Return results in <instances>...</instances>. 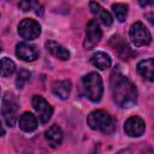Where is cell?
Instances as JSON below:
<instances>
[{
    "mask_svg": "<svg viewBox=\"0 0 154 154\" xmlns=\"http://www.w3.org/2000/svg\"><path fill=\"white\" fill-rule=\"evenodd\" d=\"M111 93L114 102L120 107H131L137 101V89L135 84L124 75L114 71L109 79Z\"/></svg>",
    "mask_w": 154,
    "mask_h": 154,
    "instance_id": "obj_1",
    "label": "cell"
},
{
    "mask_svg": "<svg viewBox=\"0 0 154 154\" xmlns=\"http://www.w3.org/2000/svg\"><path fill=\"white\" fill-rule=\"evenodd\" d=\"M87 122H88V125L90 126V129L101 131L105 134L113 132L114 128H116L114 120L112 119V117L102 109H96V111H93L91 113H89Z\"/></svg>",
    "mask_w": 154,
    "mask_h": 154,
    "instance_id": "obj_2",
    "label": "cell"
},
{
    "mask_svg": "<svg viewBox=\"0 0 154 154\" xmlns=\"http://www.w3.org/2000/svg\"><path fill=\"white\" fill-rule=\"evenodd\" d=\"M82 82L87 97L93 102L100 101L103 94V84L100 75L96 72H90L83 77Z\"/></svg>",
    "mask_w": 154,
    "mask_h": 154,
    "instance_id": "obj_3",
    "label": "cell"
},
{
    "mask_svg": "<svg viewBox=\"0 0 154 154\" xmlns=\"http://www.w3.org/2000/svg\"><path fill=\"white\" fill-rule=\"evenodd\" d=\"M130 38L132 41V43L136 47H142V46H148L152 42V35L149 32V30L147 29V26L141 23V22H136L130 26Z\"/></svg>",
    "mask_w": 154,
    "mask_h": 154,
    "instance_id": "obj_4",
    "label": "cell"
},
{
    "mask_svg": "<svg viewBox=\"0 0 154 154\" xmlns=\"http://www.w3.org/2000/svg\"><path fill=\"white\" fill-rule=\"evenodd\" d=\"M17 111H18V102L13 94L6 93L4 100H2V107L1 112L2 116L7 123L8 126H13L17 119Z\"/></svg>",
    "mask_w": 154,
    "mask_h": 154,
    "instance_id": "obj_5",
    "label": "cell"
},
{
    "mask_svg": "<svg viewBox=\"0 0 154 154\" xmlns=\"http://www.w3.org/2000/svg\"><path fill=\"white\" fill-rule=\"evenodd\" d=\"M18 34L25 40H35L41 34V26L35 19L25 18L18 25Z\"/></svg>",
    "mask_w": 154,
    "mask_h": 154,
    "instance_id": "obj_6",
    "label": "cell"
},
{
    "mask_svg": "<svg viewBox=\"0 0 154 154\" xmlns=\"http://www.w3.org/2000/svg\"><path fill=\"white\" fill-rule=\"evenodd\" d=\"M102 37V31L100 29L99 23L96 19H90L87 24L85 29V40H84V47L87 49L94 48L101 40Z\"/></svg>",
    "mask_w": 154,
    "mask_h": 154,
    "instance_id": "obj_7",
    "label": "cell"
},
{
    "mask_svg": "<svg viewBox=\"0 0 154 154\" xmlns=\"http://www.w3.org/2000/svg\"><path fill=\"white\" fill-rule=\"evenodd\" d=\"M31 103H32V107H34L40 122L43 123V124L47 123L51 119L52 114H53V108L48 103V101L45 100L40 95H34L32 100H31Z\"/></svg>",
    "mask_w": 154,
    "mask_h": 154,
    "instance_id": "obj_8",
    "label": "cell"
},
{
    "mask_svg": "<svg viewBox=\"0 0 154 154\" xmlns=\"http://www.w3.org/2000/svg\"><path fill=\"white\" fill-rule=\"evenodd\" d=\"M124 130H125L126 135H129L131 137H140L146 130V123L142 118L134 116V117H130L125 122Z\"/></svg>",
    "mask_w": 154,
    "mask_h": 154,
    "instance_id": "obj_9",
    "label": "cell"
},
{
    "mask_svg": "<svg viewBox=\"0 0 154 154\" xmlns=\"http://www.w3.org/2000/svg\"><path fill=\"white\" fill-rule=\"evenodd\" d=\"M16 55L22 59L23 61H34L38 58V51L36 49L35 46L26 43V42H20L16 47Z\"/></svg>",
    "mask_w": 154,
    "mask_h": 154,
    "instance_id": "obj_10",
    "label": "cell"
},
{
    "mask_svg": "<svg viewBox=\"0 0 154 154\" xmlns=\"http://www.w3.org/2000/svg\"><path fill=\"white\" fill-rule=\"evenodd\" d=\"M111 46L122 59H130L134 57V52L131 51L126 41L119 35H114L111 38Z\"/></svg>",
    "mask_w": 154,
    "mask_h": 154,
    "instance_id": "obj_11",
    "label": "cell"
},
{
    "mask_svg": "<svg viewBox=\"0 0 154 154\" xmlns=\"http://www.w3.org/2000/svg\"><path fill=\"white\" fill-rule=\"evenodd\" d=\"M89 8H90L91 13L94 14V17H95L96 19H99L102 24H105L106 26H109V25L113 23V17H112V14H111L108 11H106L99 2H96V1H90V2H89Z\"/></svg>",
    "mask_w": 154,
    "mask_h": 154,
    "instance_id": "obj_12",
    "label": "cell"
},
{
    "mask_svg": "<svg viewBox=\"0 0 154 154\" xmlns=\"http://www.w3.org/2000/svg\"><path fill=\"white\" fill-rule=\"evenodd\" d=\"M46 48L53 57H55L60 60H67L70 58V52L63 45H60L53 40H48L46 42Z\"/></svg>",
    "mask_w": 154,
    "mask_h": 154,
    "instance_id": "obj_13",
    "label": "cell"
},
{
    "mask_svg": "<svg viewBox=\"0 0 154 154\" xmlns=\"http://www.w3.org/2000/svg\"><path fill=\"white\" fill-rule=\"evenodd\" d=\"M137 72L149 82L154 81V60L152 58L141 60L137 64Z\"/></svg>",
    "mask_w": 154,
    "mask_h": 154,
    "instance_id": "obj_14",
    "label": "cell"
},
{
    "mask_svg": "<svg viewBox=\"0 0 154 154\" xmlns=\"http://www.w3.org/2000/svg\"><path fill=\"white\" fill-rule=\"evenodd\" d=\"M19 128L25 132H31L37 128V119L30 112H24L19 117Z\"/></svg>",
    "mask_w": 154,
    "mask_h": 154,
    "instance_id": "obj_15",
    "label": "cell"
},
{
    "mask_svg": "<svg viewBox=\"0 0 154 154\" xmlns=\"http://www.w3.org/2000/svg\"><path fill=\"white\" fill-rule=\"evenodd\" d=\"M90 61L99 70H106L112 64V60H111L109 55L107 53H105V52H96V53H94L91 55V58H90Z\"/></svg>",
    "mask_w": 154,
    "mask_h": 154,
    "instance_id": "obj_16",
    "label": "cell"
},
{
    "mask_svg": "<svg viewBox=\"0 0 154 154\" xmlns=\"http://www.w3.org/2000/svg\"><path fill=\"white\" fill-rule=\"evenodd\" d=\"M45 136L53 148L58 147L63 141V131L58 125H52L51 128H48V130H46L45 132Z\"/></svg>",
    "mask_w": 154,
    "mask_h": 154,
    "instance_id": "obj_17",
    "label": "cell"
},
{
    "mask_svg": "<svg viewBox=\"0 0 154 154\" xmlns=\"http://www.w3.org/2000/svg\"><path fill=\"white\" fill-rule=\"evenodd\" d=\"M71 82L70 81H57L52 85V90L54 95L59 96L60 99H67L71 91Z\"/></svg>",
    "mask_w": 154,
    "mask_h": 154,
    "instance_id": "obj_18",
    "label": "cell"
},
{
    "mask_svg": "<svg viewBox=\"0 0 154 154\" xmlns=\"http://www.w3.org/2000/svg\"><path fill=\"white\" fill-rule=\"evenodd\" d=\"M16 70V64L10 58H2L0 59V76L1 77H8L11 76Z\"/></svg>",
    "mask_w": 154,
    "mask_h": 154,
    "instance_id": "obj_19",
    "label": "cell"
},
{
    "mask_svg": "<svg viewBox=\"0 0 154 154\" xmlns=\"http://www.w3.org/2000/svg\"><path fill=\"white\" fill-rule=\"evenodd\" d=\"M112 11L116 16V18L119 20V22H124L126 16H128V11H129V6L126 4H113L112 5Z\"/></svg>",
    "mask_w": 154,
    "mask_h": 154,
    "instance_id": "obj_20",
    "label": "cell"
},
{
    "mask_svg": "<svg viewBox=\"0 0 154 154\" xmlns=\"http://www.w3.org/2000/svg\"><path fill=\"white\" fill-rule=\"evenodd\" d=\"M30 76H31V72L28 71L26 69H20L17 73V78H16V84L18 88H23L24 84L30 79Z\"/></svg>",
    "mask_w": 154,
    "mask_h": 154,
    "instance_id": "obj_21",
    "label": "cell"
},
{
    "mask_svg": "<svg viewBox=\"0 0 154 154\" xmlns=\"http://www.w3.org/2000/svg\"><path fill=\"white\" fill-rule=\"evenodd\" d=\"M37 5H38L37 0H20V2L18 4V7L23 12H29V11L36 8Z\"/></svg>",
    "mask_w": 154,
    "mask_h": 154,
    "instance_id": "obj_22",
    "label": "cell"
},
{
    "mask_svg": "<svg viewBox=\"0 0 154 154\" xmlns=\"http://www.w3.org/2000/svg\"><path fill=\"white\" fill-rule=\"evenodd\" d=\"M138 4L142 6V7H146V6H149V5H153L154 0H137Z\"/></svg>",
    "mask_w": 154,
    "mask_h": 154,
    "instance_id": "obj_23",
    "label": "cell"
},
{
    "mask_svg": "<svg viewBox=\"0 0 154 154\" xmlns=\"http://www.w3.org/2000/svg\"><path fill=\"white\" fill-rule=\"evenodd\" d=\"M4 135H5V130H4V126H2V124L0 122V137L4 136Z\"/></svg>",
    "mask_w": 154,
    "mask_h": 154,
    "instance_id": "obj_24",
    "label": "cell"
},
{
    "mask_svg": "<svg viewBox=\"0 0 154 154\" xmlns=\"http://www.w3.org/2000/svg\"><path fill=\"white\" fill-rule=\"evenodd\" d=\"M2 51V45H1V42H0V52Z\"/></svg>",
    "mask_w": 154,
    "mask_h": 154,
    "instance_id": "obj_25",
    "label": "cell"
}]
</instances>
